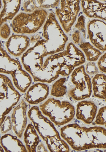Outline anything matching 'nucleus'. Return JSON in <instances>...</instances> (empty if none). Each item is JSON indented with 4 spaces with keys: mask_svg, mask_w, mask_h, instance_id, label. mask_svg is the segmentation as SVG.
<instances>
[{
    "mask_svg": "<svg viewBox=\"0 0 106 152\" xmlns=\"http://www.w3.org/2000/svg\"><path fill=\"white\" fill-rule=\"evenodd\" d=\"M45 58L42 69L45 83H48L57 80L60 75L69 76L86 60L84 53L72 42L69 43L63 52Z\"/></svg>",
    "mask_w": 106,
    "mask_h": 152,
    "instance_id": "nucleus-1",
    "label": "nucleus"
},
{
    "mask_svg": "<svg viewBox=\"0 0 106 152\" xmlns=\"http://www.w3.org/2000/svg\"><path fill=\"white\" fill-rule=\"evenodd\" d=\"M60 135L75 151L106 148V129L102 127L87 128L77 123L69 124L61 128Z\"/></svg>",
    "mask_w": 106,
    "mask_h": 152,
    "instance_id": "nucleus-2",
    "label": "nucleus"
},
{
    "mask_svg": "<svg viewBox=\"0 0 106 152\" xmlns=\"http://www.w3.org/2000/svg\"><path fill=\"white\" fill-rule=\"evenodd\" d=\"M27 115L50 152H69V144L62 138L54 123L43 115L39 107L37 106L32 107Z\"/></svg>",
    "mask_w": 106,
    "mask_h": 152,
    "instance_id": "nucleus-3",
    "label": "nucleus"
},
{
    "mask_svg": "<svg viewBox=\"0 0 106 152\" xmlns=\"http://www.w3.org/2000/svg\"><path fill=\"white\" fill-rule=\"evenodd\" d=\"M44 39L39 40L45 57L63 52L69 38L56 19L55 14L50 12L43 27Z\"/></svg>",
    "mask_w": 106,
    "mask_h": 152,
    "instance_id": "nucleus-4",
    "label": "nucleus"
},
{
    "mask_svg": "<svg viewBox=\"0 0 106 152\" xmlns=\"http://www.w3.org/2000/svg\"><path fill=\"white\" fill-rule=\"evenodd\" d=\"M0 72L1 74L10 75L13 84L20 92L24 93L32 82L31 75L23 69L18 60L11 58L7 52L1 47L0 48Z\"/></svg>",
    "mask_w": 106,
    "mask_h": 152,
    "instance_id": "nucleus-5",
    "label": "nucleus"
},
{
    "mask_svg": "<svg viewBox=\"0 0 106 152\" xmlns=\"http://www.w3.org/2000/svg\"><path fill=\"white\" fill-rule=\"evenodd\" d=\"M39 109L43 115L57 126H64L74 119L75 107L70 102L50 98L40 104Z\"/></svg>",
    "mask_w": 106,
    "mask_h": 152,
    "instance_id": "nucleus-6",
    "label": "nucleus"
},
{
    "mask_svg": "<svg viewBox=\"0 0 106 152\" xmlns=\"http://www.w3.org/2000/svg\"><path fill=\"white\" fill-rule=\"evenodd\" d=\"M48 12L44 9L31 13L20 12L12 23V31L19 34H32L37 32L47 20Z\"/></svg>",
    "mask_w": 106,
    "mask_h": 152,
    "instance_id": "nucleus-7",
    "label": "nucleus"
},
{
    "mask_svg": "<svg viewBox=\"0 0 106 152\" xmlns=\"http://www.w3.org/2000/svg\"><path fill=\"white\" fill-rule=\"evenodd\" d=\"M21 95L15 89L11 80L7 76L0 75V125L5 118L17 104Z\"/></svg>",
    "mask_w": 106,
    "mask_h": 152,
    "instance_id": "nucleus-8",
    "label": "nucleus"
},
{
    "mask_svg": "<svg viewBox=\"0 0 106 152\" xmlns=\"http://www.w3.org/2000/svg\"><path fill=\"white\" fill-rule=\"evenodd\" d=\"M71 81L74 86L69 90L68 95L73 99L81 101L89 98L92 91V81L82 65L74 69L71 75Z\"/></svg>",
    "mask_w": 106,
    "mask_h": 152,
    "instance_id": "nucleus-9",
    "label": "nucleus"
},
{
    "mask_svg": "<svg viewBox=\"0 0 106 152\" xmlns=\"http://www.w3.org/2000/svg\"><path fill=\"white\" fill-rule=\"evenodd\" d=\"M80 1H60V7L55 11L64 31L68 33L75 22L80 10Z\"/></svg>",
    "mask_w": 106,
    "mask_h": 152,
    "instance_id": "nucleus-10",
    "label": "nucleus"
},
{
    "mask_svg": "<svg viewBox=\"0 0 106 152\" xmlns=\"http://www.w3.org/2000/svg\"><path fill=\"white\" fill-rule=\"evenodd\" d=\"M88 38L95 48L106 51V23L99 19H93L87 24Z\"/></svg>",
    "mask_w": 106,
    "mask_h": 152,
    "instance_id": "nucleus-11",
    "label": "nucleus"
},
{
    "mask_svg": "<svg viewBox=\"0 0 106 152\" xmlns=\"http://www.w3.org/2000/svg\"><path fill=\"white\" fill-rule=\"evenodd\" d=\"M28 105L22 100L20 103L14 107L11 115L13 132L19 138H21L27 125V111Z\"/></svg>",
    "mask_w": 106,
    "mask_h": 152,
    "instance_id": "nucleus-12",
    "label": "nucleus"
},
{
    "mask_svg": "<svg viewBox=\"0 0 106 152\" xmlns=\"http://www.w3.org/2000/svg\"><path fill=\"white\" fill-rule=\"evenodd\" d=\"M30 43V39L27 36L13 35L6 43L8 53L14 57H19L26 52Z\"/></svg>",
    "mask_w": 106,
    "mask_h": 152,
    "instance_id": "nucleus-13",
    "label": "nucleus"
},
{
    "mask_svg": "<svg viewBox=\"0 0 106 152\" xmlns=\"http://www.w3.org/2000/svg\"><path fill=\"white\" fill-rule=\"evenodd\" d=\"M49 94L48 86L42 82H38L28 89L25 95V100L30 104H38L48 98Z\"/></svg>",
    "mask_w": 106,
    "mask_h": 152,
    "instance_id": "nucleus-14",
    "label": "nucleus"
},
{
    "mask_svg": "<svg viewBox=\"0 0 106 152\" xmlns=\"http://www.w3.org/2000/svg\"><path fill=\"white\" fill-rule=\"evenodd\" d=\"M97 107L93 102L83 100L76 105V117L87 124L93 122L97 115Z\"/></svg>",
    "mask_w": 106,
    "mask_h": 152,
    "instance_id": "nucleus-15",
    "label": "nucleus"
},
{
    "mask_svg": "<svg viewBox=\"0 0 106 152\" xmlns=\"http://www.w3.org/2000/svg\"><path fill=\"white\" fill-rule=\"evenodd\" d=\"M83 12L90 18H97L106 22V3L98 1L84 0L81 1Z\"/></svg>",
    "mask_w": 106,
    "mask_h": 152,
    "instance_id": "nucleus-16",
    "label": "nucleus"
},
{
    "mask_svg": "<svg viewBox=\"0 0 106 152\" xmlns=\"http://www.w3.org/2000/svg\"><path fill=\"white\" fill-rule=\"evenodd\" d=\"M21 1H1L0 23L2 26L7 20H11L16 16L21 4Z\"/></svg>",
    "mask_w": 106,
    "mask_h": 152,
    "instance_id": "nucleus-17",
    "label": "nucleus"
},
{
    "mask_svg": "<svg viewBox=\"0 0 106 152\" xmlns=\"http://www.w3.org/2000/svg\"><path fill=\"white\" fill-rule=\"evenodd\" d=\"M0 143L4 152H28L22 142L17 137L11 134H5L1 136Z\"/></svg>",
    "mask_w": 106,
    "mask_h": 152,
    "instance_id": "nucleus-18",
    "label": "nucleus"
},
{
    "mask_svg": "<svg viewBox=\"0 0 106 152\" xmlns=\"http://www.w3.org/2000/svg\"><path fill=\"white\" fill-rule=\"evenodd\" d=\"M25 147L29 152H36L37 148L40 140L37 132L33 124L27 125L23 133Z\"/></svg>",
    "mask_w": 106,
    "mask_h": 152,
    "instance_id": "nucleus-19",
    "label": "nucleus"
},
{
    "mask_svg": "<svg viewBox=\"0 0 106 152\" xmlns=\"http://www.w3.org/2000/svg\"><path fill=\"white\" fill-rule=\"evenodd\" d=\"M60 1H24L23 7L24 12L31 13L44 8H54L60 4Z\"/></svg>",
    "mask_w": 106,
    "mask_h": 152,
    "instance_id": "nucleus-20",
    "label": "nucleus"
},
{
    "mask_svg": "<svg viewBox=\"0 0 106 152\" xmlns=\"http://www.w3.org/2000/svg\"><path fill=\"white\" fill-rule=\"evenodd\" d=\"M92 90L95 97L105 99L106 96V75L98 74L92 80Z\"/></svg>",
    "mask_w": 106,
    "mask_h": 152,
    "instance_id": "nucleus-21",
    "label": "nucleus"
},
{
    "mask_svg": "<svg viewBox=\"0 0 106 152\" xmlns=\"http://www.w3.org/2000/svg\"><path fill=\"white\" fill-rule=\"evenodd\" d=\"M80 48L85 54L86 60L89 62L97 61L102 55V53L100 50L89 42H81Z\"/></svg>",
    "mask_w": 106,
    "mask_h": 152,
    "instance_id": "nucleus-22",
    "label": "nucleus"
},
{
    "mask_svg": "<svg viewBox=\"0 0 106 152\" xmlns=\"http://www.w3.org/2000/svg\"><path fill=\"white\" fill-rule=\"evenodd\" d=\"M66 79L60 78L54 83L52 86L50 95L56 97H60L64 96L67 92V88L65 85Z\"/></svg>",
    "mask_w": 106,
    "mask_h": 152,
    "instance_id": "nucleus-23",
    "label": "nucleus"
},
{
    "mask_svg": "<svg viewBox=\"0 0 106 152\" xmlns=\"http://www.w3.org/2000/svg\"><path fill=\"white\" fill-rule=\"evenodd\" d=\"M95 123L96 125L105 126L106 128V106L99 109L96 116Z\"/></svg>",
    "mask_w": 106,
    "mask_h": 152,
    "instance_id": "nucleus-24",
    "label": "nucleus"
},
{
    "mask_svg": "<svg viewBox=\"0 0 106 152\" xmlns=\"http://www.w3.org/2000/svg\"><path fill=\"white\" fill-rule=\"evenodd\" d=\"M1 126V134H6L7 132L11 131L12 128L11 117L7 116Z\"/></svg>",
    "mask_w": 106,
    "mask_h": 152,
    "instance_id": "nucleus-25",
    "label": "nucleus"
},
{
    "mask_svg": "<svg viewBox=\"0 0 106 152\" xmlns=\"http://www.w3.org/2000/svg\"><path fill=\"white\" fill-rule=\"evenodd\" d=\"M85 20H86V18L84 16L81 15L79 17L75 27L78 31L82 33L84 38L86 39V29Z\"/></svg>",
    "mask_w": 106,
    "mask_h": 152,
    "instance_id": "nucleus-26",
    "label": "nucleus"
},
{
    "mask_svg": "<svg viewBox=\"0 0 106 152\" xmlns=\"http://www.w3.org/2000/svg\"><path fill=\"white\" fill-rule=\"evenodd\" d=\"M85 70L89 75H96L99 73V69L97 68L94 62H89L86 64Z\"/></svg>",
    "mask_w": 106,
    "mask_h": 152,
    "instance_id": "nucleus-27",
    "label": "nucleus"
},
{
    "mask_svg": "<svg viewBox=\"0 0 106 152\" xmlns=\"http://www.w3.org/2000/svg\"><path fill=\"white\" fill-rule=\"evenodd\" d=\"M11 34V29L8 24L4 23L1 26L0 29V35L1 38L3 39H7L9 38Z\"/></svg>",
    "mask_w": 106,
    "mask_h": 152,
    "instance_id": "nucleus-28",
    "label": "nucleus"
},
{
    "mask_svg": "<svg viewBox=\"0 0 106 152\" xmlns=\"http://www.w3.org/2000/svg\"><path fill=\"white\" fill-rule=\"evenodd\" d=\"M97 65L99 70L106 74V53L99 58Z\"/></svg>",
    "mask_w": 106,
    "mask_h": 152,
    "instance_id": "nucleus-29",
    "label": "nucleus"
},
{
    "mask_svg": "<svg viewBox=\"0 0 106 152\" xmlns=\"http://www.w3.org/2000/svg\"><path fill=\"white\" fill-rule=\"evenodd\" d=\"M72 39L74 43L75 44H79L81 41L80 32L78 30L75 31L72 35Z\"/></svg>",
    "mask_w": 106,
    "mask_h": 152,
    "instance_id": "nucleus-30",
    "label": "nucleus"
},
{
    "mask_svg": "<svg viewBox=\"0 0 106 152\" xmlns=\"http://www.w3.org/2000/svg\"><path fill=\"white\" fill-rule=\"evenodd\" d=\"M45 145L43 142H40L38 144L37 148V152H48Z\"/></svg>",
    "mask_w": 106,
    "mask_h": 152,
    "instance_id": "nucleus-31",
    "label": "nucleus"
},
{
    "mask_svg": "<svg viewBox=\"0 0 106 152\" xmlns=\"http://www.w3.org/2000/svg\"><path fill=\"white\" fill-rule=\"evenodd\" d=\"M42 39V37H40L39 34H37V35H34L30 38V43H34L35 44L38 42L39 40Z\"/></svg>",
    "mask_w": 106,
    "mask_h": 152,
    "instance_id": "nucleus-32",
    "label": "nucleus"
},
{
    "mask_svg": "<svg viewBox=\"0 0 106 152\" xmlns=\"http://www.w3.org/2000/svg\"><path fill=\"white\" fill-rule=\"evenodd\" d=\"M104 100H105V101H106V97H105V99H104Z\"/></svg>",
    "mask_w": 106,
    "mask_h": 152,
    "instance_id": "nucleus-33",
    "label": "nucleus"
}]
</instances>
